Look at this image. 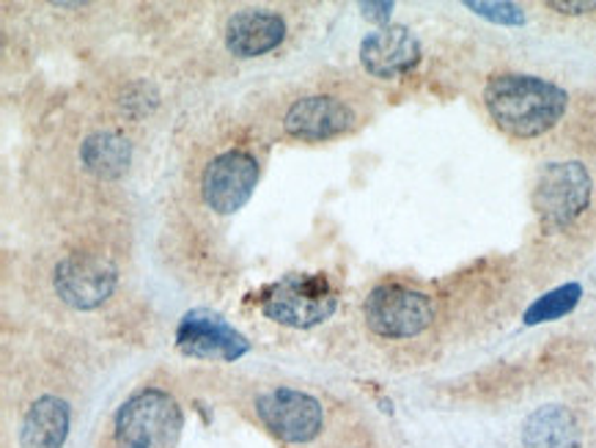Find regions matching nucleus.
Listing matches in <instances>:
<instances>
[{"label":"nucleus","instance_id":"obj_1","mask_svg":"<svg viewBox=\"0 0 596 448\" xmlns=\"http://www.w3.org/2000/svg\"><path fill=\"white\" fill-rule=\"evenodd\" d=\"M484 105L495 124L511 138H539L564 119L570 94L544 77L506 72L489 77Z\"/></svg>","mask_w":596,"mask_h":448},{"label":"nucleus","instance_id":"obj_2","mask_svg":"<svg viewBox=\"0 0 596 448\" xmlns=\"http://www.w3.org/2000/svg\"><path fill=\"white\" fill-rule=\"evenodd\" d=\"M185 429L180 402L163 389H143L132 394L113 416L119 448H176Z\"/></svg>","mask_w":596,"mask_h":448},{"label":"nucleus","instance_id":"obj_3","mask_svg":"<svg viewBox=\"0 0 596 448\" xmlns=\"http://www.w3.org/2000/svg\"><path fill=\"white\" fill-rule=\"evenodd\" d=\"M336 289L325 275H286L261 297V314L286 328L308 330L336 314Z\"/></svg>","mask_w":596,"mask_h":448},{"label":"nucleus","instance_id":"obj_4","mask_svg":"<svg viewBox=\"0 0 596 448\" xmlns=\"http://www.w3.org/2000/svg\"><path fill=\"white\" fill-rule=\"evenodd\" d=\"M592 174L577 160L548 163L533 185V209L544 229L561 231L575 223L592 204Z\"/></svg>","mask_w":596,"mask_h":448},{"label":"nucleus","instance_id":"obj_5","mask_svg":"<svg viewBox=\"0 0 596 448\" xmlns=\"http://www.w3.org/2000/svg\"><path fill=\"white\" fill-rule=\"evenodd\" d=\"M364 317L371 334L382 339H415L432 325L434 303L423 292L401 284H382L369 292Z\"/></svg>","mask_w":596,"mask_h":448},{"label":"nucleus","instance_id":"obj_6","mask_svg":"<svg viewBox=\"0 0 596 448\" xmlns=\"http://www.w3.org/2000/svg\"><path fill=\"white\" fill-rule=\"evenodd\" d=\"M256 416L289 446H305L325 429V407L316 396L297 389H270L256 396Z\"/></svg>","mask_w":596,"mask_h":448},{"label":"nucleus","instance_id":"obj_7","mask_svg":"<svg viewBox=\"0 0 596 448\" xmlns=\"http://www.w3.org/2000/svg\"><path fill=\"white\" fill-rule=\"evenodd\" d=\"M119 284V270L102 253H69L55 264L53 289L61 303L77 312L105 306Z\"/></svg>","mask_w":596,"mask_h":448},{"label":"nucleus","instance_id":"obj_8","mask_svg":"<svg viewBox=\"0 0 596 448\" xmlns=\"http://www.w3.org/2000/svg\"><path fill=\"white\" fill-rule=\"evenodd\" d=\"M259 185V163L250 152L228 149L209 160L201 176L204 204L217 215H234L250 201Z\"/></svg>","mask_w":596,"mask_h":448},{"label":"nucleus","instance_id":"obj_9","mask_svg":"<svg viewBox=\"0 0 596 448\" xmlns=\"http://www.w3.org/2000/svg\"><path fill=\"white\" fill-rule=\"evenodd\" d=\"M176 350L196 361L234 363L250 352L248 336L209 308H193L180 319Z\"/></svg>","mask_w":596,"mask_h":448},{"label":"nucleus","instance_id":"obj_10","mask_svg":"<svg viewBox=\"0 0 596 448\" xmlns=\"http://www.w3.org/2000/svg\"><path fill=\"white\" fill-rule=\"evenodd\" d=\"M360 64L371 77L393 80L421 64V42L407 25H386L360 42Z\"/></svg>","mask_w":596,"mask_h":448},{"label":"nucleus","instance_id":"obj_11","mask_svg":"<svg viewBox=\"0 0 596 448\" xmlns=\"http://www.w3.org/2000/svg\"><path fill=\"white\" fill-rule=\"evenodd\" d=\"M355 110L347 102L325 94L303 97L283 116V130L297 141H327L355 127Z\"/></svg>","mask_w":596,"mask_h":448},{"label":"nucleus","instance_id":"obj_12","mask_svg":"<svg viewBox=\"0 0 596 448\" xmlns=\"http://www.w3.org/2000/svg\"><path fill=\"white\" fill-rule=\"evenodd\" d=\"M223 39H226L228 53L237 58H259L272 53L286 39V22L272 11L242 9L228 17Z\"/></svg>","mask_w":596,"mask_h":448},{"label":"nucleus","instance_id":"obj_13","mask_svg":"<svg viewBox=\"0 0 596 448\" xmlns=\"http://www.w3.org/2000/svg\"><path fill=\"white\" fill-rule=\"evenodd\" d=\"M72 411L61 396H39L28 407L20 427L22 448H64L69 438Z\"/></svg>","mask_w":596,"mask_h":448},{"label":"nucleus","instance_id":"obj_14","mask_svg":"<svg viewBox=\"0 0 596 448\" xmlns=\"http://www.w3.org/2000/svg\"><path fill=\"white\" fill-rule=\"evenodd\" d=\"M522 448H583L575 413L564 405L537 407L522 424Z\"/></svg>","mask_w":596,"mask_h":448},{"label":"nucleus","instance_id":"obj_15","mask_svg":"<svg viewBox=\"0 0 596 448\" xmlns=\"http://www.w3.org/2000/svg\"><path fill=\"white\" fill-rule=\"evenodd\" d=\"M80 163L91 176L113 182L127 174L132 163V143L116 130H99L83 141Z\"/></svg>","mask_w":596,"mask_h":448},{"label":"nucleus","instance_id":"obj_16","mask_svg":"<svg viewBox=\"0 0 596 448\" xmlns=\"http://www.w3.org/2000/svg\"><path fill=\"white\" fill-rule=\"evenodd\" d=\"M583 297V286L581 284H564V286H555V289H550L548 295H542L539 301H533L531 306L525 308V314H522V323L525 325H542V323H555V319L566 317V314H572L577 308V303H581Z\"/></svg>","mask_w":596,"mask_h":448},{"label":"nucleus","instance_id":"obj_17","mask_svg":"<svg viewBox=\"0 0 596 448\" xmlns=\"http://www.w3.org/2000/svg\"><path fill=\"white\" fill-rule=\"evenodd\" d=\"M467 9L473 11V14L484 17V20L495 22V25H525V9L517 3H506V0H467Z\"/></svg>","mask_w":596,"mask_h":448},{"label":"nucleus","instance_id":"obj_18","mask_svg":"<svg viewBox=\"0 0 596 448\" xmlns=\"http://www.w3.org/2000/svg\"><path fill=\"white\" fill-rule=\"evenodd\" d=\"M393 9H397V3H393V0H364V3H360V11H364V17L369 22H377V25L380 28H386V25H391V14H393Z\"/></svg>","mask_w":596,"mask_h":448},{"label":"nucleus","instance_id":"obj_19","mask_svg":"<svg viewBox=\"0 0 596 448\" xmlns=\"http://www.w3.org/2000/svg\"><path fill=\"white\" fill-rule=\"evenodd\" d=\"M548 9L559 14H588L596 11V0H548Z\"/></svg>","mask_w":596,"mask_h":448}]
</instances>
